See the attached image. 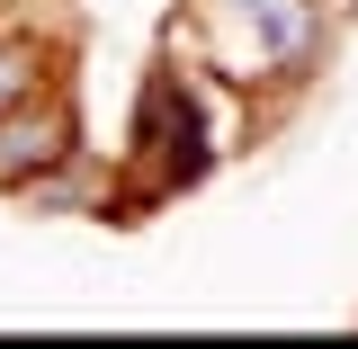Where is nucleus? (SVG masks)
I'll return each instance as SVG.
<instances>
[{
	"instance_id": "3",
	"label": "nucleus",
	"mask_w": 358,
	"mask_h": 349,
	"mask_svg": "<svg viewBox=\"0 0 358 349\" xmlns=\"http://www.w3.org/2000/svg\"><path fill=\"white\" fill-rule=\"evenodd\" d=\"M72 162H81V90L72 72H54L0 108V197H27L36 179L72 171Z\"/></svg>"
},
{
	"instance_id": "2",
	"label": "nucleus",
	"mask_w": 358,
	"mask_h": 349,
	"mask_svg": "<svg viewBox=\"0 0 358 349\" xmlns=\"http://www.w3.org/2000/svg\"><path fill=\"white\" fill-rule=\"evenodd\" d=\"M126 188H99L90 215H117V224H143V206L162 197H188L197 179L215 171V134H206V108H197V81L188 72H152L143 99H134V143H126Z\"/></svg>"
},
{
	"instance_id": "4",
	"label": "nucleus",
	"mask_w": 358,
	"mask_h": 349,
	"mask_svg": "<svg viewBox=\"0 0 358 349\" xmlns=\"http://www.w3.org/2000/svg\"><path fill=\"white\" fill-rule=\"evenodd\" d=\"M54 72H63V54H54L36 27H0V108L27 99L36 81H54Z\"/></svg>"
},
{
	"instance_id": "5",
	"label": "nucleus",
	"mask_w": 358,
	"mask_h": 349,
	"mask_svg": "<svg viewBox=\"0 0 358 349\" xmlns=\"http://www.w3.org/2000/svg\"><path fill=\"white\" fill-rule=\"evenodd\" d=\"M341 9H358V0H341Z\"/></svg>"
},
{
	"instance_id": "1",
	"label": "nucleus",
	"mask_w": 358,
	"mask_h": 349,
	"mask_svg": "<svg viewBox=\"0 0 358 349\" xmlns=\"http://www.w3.org/2000/svg\"><path fill=\"white\" fill-rule=\"evenodd\" d=\"M179 54L233 90H305L331 54V0H179Z\"/></svg>"
}]
</instances>
